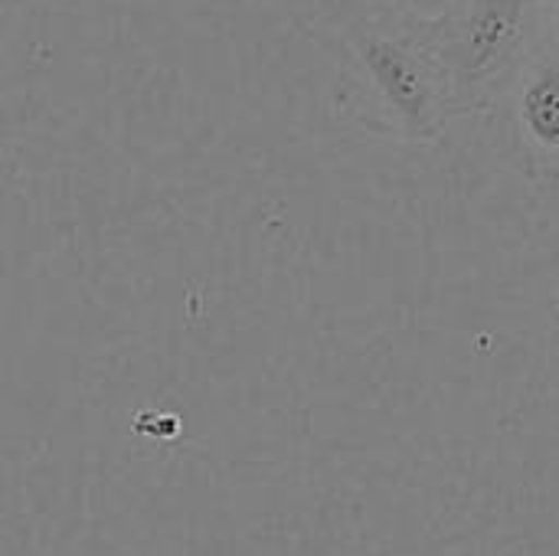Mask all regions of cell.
<instances>
[{
	"label": "cell",
	"instance_id": "cell-4",
	"mask_svg": "<svg viewBox=\"0 0 559 556\" xmlns=\"http://www.w3.org/2000/svg\"><path fill=\"white\" fill-rule=\"evenodd\" d=\"M554 3H557V10H559V0H554Z\"/></svg>",
	"mask_w": 559,
	"mask_h": 556
},
{
	"label": "cell",
	"instance_id": "cell-3",
	"mask_svg": "<svg viewBox=\"0 0 559 556\" xmlns=\"http://www.w3.org/2000/svg\"><path fill=\"white\" fill-rule=\"evenodd\" d=\"M518 138L534 174L559 177V62L531 59L518 88Z\"/></svg>",
	"mask_w": 559,
	"mask_h": 556
},
{
	"label": "cell",
	"instance_id": "cell-1",
	"mask_svg": "<svg viewBox=\"0 0 559 556\" xmlns=\"http://www.w3.org/2000/svg\"><path fill=\"white\" fill-rule=\"evenodd\" d=\"M364 125L400 141H436L462 111L442 52L439 23L370 26L357 39V98Z\"/></svg>",
	"mask_w": 559,
	"mask_h": 556
},
{
	"label": "cell",
	"instance_id": "cell-2",
	"mask_svg": "<svg viewBox=\"0 0 559 556\" xmlns=\"http://www.w3.org/2000/svg\"><path fill=\"white\" fill-rule=\"evenodd\" d=\"M439 36L455 98L468 111L481 105V88L514 62L524 39V0H468L459 20H439Z\"/></svg>",
	"mask_w": 559,
	"mask_h": 556
}]
</instances>
